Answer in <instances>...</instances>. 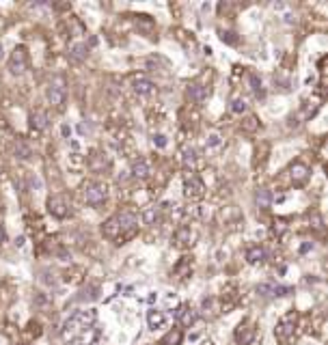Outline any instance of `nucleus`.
<instances>
[{
  "mask_svg": "<svg viewBox=\"0 0 328 345\" xmlns=\"http://www.w3.org/2000/svg\"><path fill=\"white\" fill-rule=\"evenodd\" d=\"M195 237H197V233L190 227H181V229H177L175 231V246H179V248H188V246H193L195 244Z\"/></svg>",
  "mask_w": 328,
  "mask_h": 345,
  "instance_id": "nucleus-12",
  "label": "nucleus"
},
{
  "mask_svg": "<svg viewBox=\"0 0 328 345\" xmlns=\"http://www.w3.org/2000/svg\"><path fill=\"white\" fill-rule=\"evenodd\" d=\"M102 233L106 239H113V242H123V231H121V224H119L117 216H110V218L102 224Z\"/></svg>",
  "mask_w": 328,
  "mask_h": 345,
  "instance_id": "nucleus-8",
  "label": "nucleus"
},
{
  "mask_svg": "<svg viewBox=\"0 0 328 345\" xmlns=\"http://www.w3.org/2000/svg\"><path fill=\"white\" fill-rule=\"evenodd\" d=\"M13 154L18 160H30V156H33V147L28 145L26 140H18L13 147Z\"/></svg>",
  "mask_w": 328,
  "mask_h": 345,
  "instance_id": "nucleus-22",
  "label": "nucleus"
},
{
  "mask_svg": "<svg viewBox=\"0 0 328 345\" xmlns=\"http://www.w3.org/2000/svg\"><path fill=\"white\" fill-rule=\"evenodd\" d=\"M296 319H298V315L292 311V313H287V315H283L281 322L276 324L274 336H276V341L281 345H292L294 343V339H296Z\"/></svg>",
  "mask_w": 328,
  "mask_h": 345,
  "instance_id": "nucleus-2",
  "label": "nucleus"
},
{
  "mask_svg": "<svg viewBox=\"0 0 328 345\" xmlns=\"http://www.w3.org/2000/svg\"><path fill=\"white\" fill-rule=\"evenodd\" d=\"M95 311H78V313H74L67 322H65V326H63V339L65 341H76L80 334H84L89 328L93 326V322H95Z\"/></svg>",
  "mask_w": 328,
  "mask_h": 345,
  "instance_id": "nucleus-1",
  "label": "nucleus"
},
{
  "mask_svg": "<svg viewBox=\"0 0 328 345\" xmlns=\"http://www.w3.org/2000/svg\"><path fill=\"white\" fill-rule=\"evenodd\" d=\"M257 119H255V117H249V119H246V121L242 123V130H246V132H253V130H257Z\"/></svg>",
  "mask_w": 328,
  "mask_h": 345,
  "instance_id": "nucleus-29",
  "label": "nucleus"
},
{
  "mask_svg": "<svg viewBox=\"0 0 328 345\" xmlns=\"http://www.w3.org/2000/svg\"><path fill=\"white\" fill-rule=\"evenodd\" d=\"M48 212H50L54 218H67L71 214V203L65 194H54L48 199Z\"/></svg>",
  "mask_w": 328,
  "mask_h": 345,
  "instance_id": "nucleus-5",
  "label": "nucleus"
},
{
  "mask_svg": "<svg viewBox=\"0 0 328 345\" xmlns=\"http://www.w3.org/2000/svg\"><path fill=\"white\" fill-rule=\"evenodd\" d=\"M251 82H253V91L257 95H263V89H261V82L257 80V76H251Z\"/></svg>",
  "mask_w": 328,
  "mask_h": 345,
  "instance_id": "nucleus-31",
  "label": "nucleus"
},
{
  "mask_svg": "<svg viewBox=\"0 0 328 345\" xmlns=\"http://www.w3.org/2000/svg\"><path fill=\"white\" fill-rule=\"evenodd\" d=\"M160 218V207H147V210H145V214H143V220H145L147 224H154L156 220Z\"/></svg>",
  "mask_w": 328,
  "mask_h": 345,
  "instance_id": "nucleus-26",
  "label": "nucleus"
},
{
  "mask_svg": "<svg viewBox=\"0 0 328 345\" xmlns=\"http://www.w3.org/2000/svg\"><path fill=\"white\" fill-rule=\"evenodd\" d=\"M181 162H183V166H186L190 173H193L197 168V151L193 147H186L181 151Z\"/></svg>",
  "mask_w": 328,
  "mask_h": 345,
  "instance_id": "nucleus-23",
  "label": "nucleus"
},
{
  "mask_svg": "<svg viewBox=\"0 0 328 345\" xmlns=\"http://www.w3.org/2000/svg\"><path fill=\"white\" fill-rule=\"evenodd\" d=\"M263 259H266V251H263L261 246H253L246 251V261H249L251 266H257V263H261Z\"/></svg>",
  "mask_w": 328,
  "mask_h": 345,
  "instance_id": "nucleus-24",
  "label": "nucleus"
},
{
  "mask_svg": "<svg viewBox=\"0 0 328 345\" xmlns=\"http://www.w3.org/2000/svg\"><path fill=\"white\" fill-rule=\"evenodd\" d=\"M30 127H33L35 132H43L50 127V117H48L45 110H35L33 115H30Z\"/></svg>",
  "mask_w": 328,
  "mask_h": 345,
  "instance_id": "nucleus-15",
  "label": "nucleus"
},
{
  "mask_svg": "<svg viewBox=\"0 0 328 345\" xmlns=\"http://www.w3.org/2000/svg\"><path fill=\"white\" fill-rule=\"evenodd\" d=\"M5 239H7V233H5V229H3V227H0V246H3V244H5Z\"/></svg>",
  "mask_w": 328,
  "mask_h": 345,
  "instance_id": "nucleus-33",
  "label": "nucleus"
},
{
  "mask_svg": "<svg viewBox=\"0 0 328 345\" xmlns=\"http://www.w3.org/2000/svg\"><path fill=\"white\" fill-rule=\"evenodd\" d=\"M181 339H183L181 330H179V328H175V330H169L162 336V339H160V345H179Z\"/></svg>",
  "mask_w": 328,
  "mask_h": 345,
  "instance_id": "nucleus-25",
  "label": "nucleus"
},
{
  "mask_svg": "<svg viewBox=\"0 0 328 345\" xmlns=\"http://www.w3.org/2000/svg\"><path fill=\"white\" fill-rule=\"evenodd\" d=\"M231 112H236V115H242V112H246V102L242 97L231 100Z\"/></svg>",
  "mask_w": 328,
  "mask_h": 345,
  "instance_id": "nucleus-28",
  "label": "nucleus"
},
{
  "mask_svg": "<svg viewBox=\"0 0 328 345\" xmlns=\"http://www.w3.org/2000/svg\"><path fill=\"white\" fill-rule=\"evenodd\" d=\"M28 69V52L24 45H18L9 56V71L13 76H22Z\"/></svg>",
  "mask_w": 328,
  "mask_h": 345,
  "instance_id": "nucleus-4",
  "label": "nucleus"
},
{
  "mask_svg": "<svg viewBox=\"0 0 328 345\" xmlns=\"http://www.w3.org/2000/svg\"><path fill=\"white\" fill-rule=\"evenodd\" d=\"M132 89H134L136 95H140V97H147V95H151V93L156 91V84L151 82L149 78H145V76H134Z\"/></svg>",
  "mask_w": 328,
  "mask_h": 345,
  "instance_id": "nucleus-11",
  "label": "nucleus"
},
{
  "mask_svg": "<svg viewBox=\"0 0 328 345\" xmlns=\"http://www.w3.org/2000/svg\"><path fill=\"white\" fill-rule=\"evenodd\" d=\"M255 203H257L259 210H268V207L272 205V194L268 188H259L257 192H255Z\"/></svg>",
  "mask_w": 328,
  "mask_h": 345,
  "instance_id": "nucleus-21",
  "label": "nucleus"
},
{
  "mask_svg": "<svg viewBox=\"0 0 328 345\" xmlns=\"http://www.w3.org/2000/svg\"><path fill=\"white\" fill-rule=\"evenodd\" d=\"M186 95H188L190 102L201 104V102H205V97H207V86H203V84H190L188 91H186Z\"/></svg>",
  "mask_w": 328,
  "mask_h": 345,
  "instance_id": "nucleus-18",
  "label": "nucleus"
},
{
  "mask_svg": "<svg viewBox=\"0 0 328 345\" xmlns=\"http://www.w3.org/2000/svg\"><path fill=\"white\" fill-rule=\"evenodd\" d=\"M45 100L50 102L54 108H63V104H65V86H63V80L61 78H57L54 82L48 84Z\"/></svg>",
  "mask_w": 328,
  "mask_h": 345,
  "instance_id": "nucleus-6",
  "label": "nucleus"
},
{
  "mask_svg": "<svg viewBox=\"0 0 328 345\" xmlns=\"http://www.w3.org/2000/svg\"><path fill=\"white\" fill-rule=\"evenodd\" d=\"M257 293H261L263 298H272V295H287L290 293V287H281V285H272V283H263L257 287Z\"/></svg>",
  "mask_w": 328,
  "mask_h": 345,
  "instance_id": "nucleus-17",
  "label": "nucleus"
},
{
  "mask_svg": "<svg viewBox=\"0 0 328 345\" xmlns=\"http://www.w3.org/2000/svg\"><path fill=\"white\" fill-rule=\"evenodd\" d=\"M89 166L93 168V171H98V173L106 171V168H110V158L106 154H95V156H91Z\"/></svg>",
  "mask_w": 328,
  "mask_h": 345,
  "instance_id": "nucleus-20",
  "label": "nucleus"
},
{
  "mask_svg": "<svg viewBox=\"0 0 328 345\" xmlns=\"http://www.w3.org/2000/svg\"><path fill=\"white\" fill-rule=\"evenodd\" d=\"M205 145L210 147V149H216V147H220V145H222V138H220V134H218V132H210V134H207V138H205Z\"/></svg>",
  "mask_w": 328,
  "mask_h": 345,
  "instance_id": "nucleus-27",
  "label": "nucleus"
},
{
  "mask_svg": "<svg viewBox=\"0 0 328 345\" xmlns=\"http://www.w3.org/2000/svg\"><path fill=\"white\" fill-rule=\"evenodd\" d=\"M175 319H177V324L183 326V328H190L195 322H197V311L190 307V304H181L175 313Z\"/></svg>",
  "mask_w": 328,
  "mask_h": 345,
  "instance_id": "nucleus-10",
  "label": "nucleus"
},
{
  "mask_svg": "<svg viewBox=\"0 0 328 345\" xmlns=\"http://www.w3.org/2000/svg\"><path fill=\"white\" fill-rule=\"evenodd\" d=\"M154 145H156L158 149H164L166 145H169V140H166L164 134H154Z\"/></svg>",
  "mask_w": 328,
  "mask_h": 345,
  "instance_id": "nucleus-30",
  "label": "nucleus"
},
{
  "mask_svg": "<svg viewBox=\"0 0 328 345\" xmlns=\"http://www.w3.org/2000/svg\"><path fill=\"white\" fill-rule=\"evenodd\" d=\"M0 59H3V45H0Z\"/></svg>",
  "mask_w": 328,
  "mask_h": 345,
  "instance_id": "nucleus-34",
  "label": "nucleus"
},
{
  "mask_svg": "<svg viewBox=\"0 0 328 345\" xmlns=\"http://www.w3.org/2000/svg\"><path fill=\"white\" fill-rule=\"evenodd\" d=\"M86 54H89L86 43H74L67 52V59H69V63H74V65H80V63L86 61Z\"/></svg>",
  "mask_w": 328,
  "mask_h": 345,
  "instance_id": "nucleus-14",
  "label": "nucleus"
},
{
  "mask_svg": "<svg viewBox=\"0 0 328 345\" xmlns=\"http://www.w3.org/2000/svg\"><path fill=\"white\" fill-rule=\"evenodd\" d=\"M132 175L136 179H149V175H151V166H149V162L145 158H136L134 162H132Z\"/></svg>",
  "mask_w": 328,
  "mask_h": 345,
  "instance_id": "nucleus-16",
  "label": "nucleus"
},
{
  "mask_svg": "<svg viewBox=\"0 0 328 345\" xmlns=\"http://www.w3.org/2000/svg\"><path fill=\"white\" fill-rule=\"evenodd\" d=\"M290 179L294 186H300V183H305L309 179V166L302 164V162H296L290 166Z\"/></svg>",
  "mask_w": 328,
  "mask_h": 345,
  "instance_id": "nucleus-13",
  "label": "nucleus"
},
{
  "mask_svg": "<svg viewBox=\"0 0 328 345\" xmlns=\"http://www.w3.org/2000/svg\"><path fill=\"white\" fill-rule=\"evenodd\" d=\"M255 336H257V328L253 326V322H242V324L238 326V330H236V341H238L240 345H251Z\"/></svg>",
  "mask_w": 328,
  "mask_h": 345,
  "instance_id": "nucleus-9",
  "label": "nucleus"
},
{
  "mask_svg": "<svg viewBox=\"0 0 328 345\" xmlns=\"http://www.w3.org/2000/svg\"><path fill=\"white\" fill-rule=\"evenodd\" d=\"M183 194H186L188 199H193V201L201 199V196L205 194V186H203V181L199 179L197 175H188L186 181H183Z\"/></svg>",
  "mask_w": 328,
  "mask_h": 345,
  "instance_id": "nucleus-7",
  "label": "nucleus"
},
{
  "mask_svg": "<svg viewBox=\"0 0 328 345\" xmlns=\"http://www.w3.org/2000/svg\"><path fill=\"white\" fill-rule=\"evenodd\" d=\"M147 324H149L151 330H158V328H162L166 324V313H162V311H149Z\"/></svg>",
  "mask_w": 328,
  "mask_h": 345,
  "instance_id": "nucleus-19",
  "label": "nucleus"
},
{
  "mask_svg": "<svg viewBox=\"0 0 328 345\" xmlns=\"http://www.w3.org/2000/svg\"><path fill=\"white\" fill-rule=\"evenodd\" d=\"M220 39L222 41H227V43H238V39L233 37V33H225V30L220 33Z\"/></svg>",
  "mask_w": 328,
  "mask_h": 345,
  "instance_id": "nucleus-32",
  "label": "nucleus"
},
{
  "mask_svg": "<svg viewBox=\"0 0 328 345\" xmlns=\"http://www.w3.org/2000/svg\"><path fill=\"white\" fill-rule=\"evenodd\" d=\"M106 194H108V188L104 186L102 181H86L82 186V199L86 205L91 207H98L106 201Z\"/></svg>",
  "mask_w": 328,
  "mask_h": 345,
  "instance_id": "nucleus-3",
  "label": "nucleus"
}]
</instances>
